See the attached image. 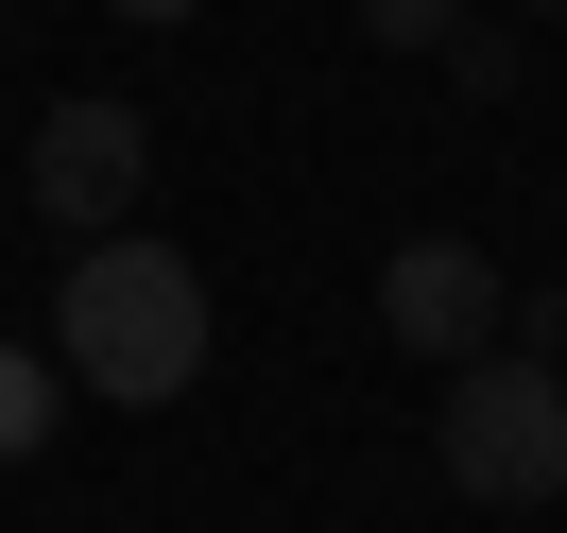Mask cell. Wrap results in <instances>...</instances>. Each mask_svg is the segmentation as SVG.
<instances>
[{"label": "cell", "mask_w": 567, "mask_h": 533, "mask_svg": "<svg viewBox=\"0 0 567 533\" xmlns=\"http://www.w3.org/2000/svg\"><path fill=\"white\" fill-rule=\"evenodd\" d=\"M52 379H86L104 413L189 396L207 379V276H189L173 242H138V224L70 242V276H52Z\"/></svg>", "instance_id": "cell-1"}, {"label": "cell", "mask_w": 567, "mask_h": 533, "mask_svg": "<svg viewBox=\"0 0 567 533\" xmlns=\"http://www.w3.org/2000/svg\"><path fill=\"white\" fill-rule=\"evenodd\" d=\"M430 464H447L482 516H533V499H567V361H447V413H430Z\"/></svg>", "instance_id": "cell-2"}, {"label": "cell", "mask_w": 567, "mask_h": 533, "mask_svg": "<svg viewBox=\"0 0 567 533\" xmlns=\"http://www.w3.org/2000/svg\"><path fill=\"white\" fill-rule=\"evenodd\" d=\"M498 293H516V276H498L482 242H447V224H430V242L379 258V345H413V361H482V345H498Z\"/></svg>", "instance_id": "cell-3"}, {"label": "cell", "mask_w": 567, "mask_h": 533, "mask_svg": "<svg viewBox=\"0 0 567 533\" xmlns=\"http://www.w3.org/2000/svg\"><path fill=\"white\" fill-rule=\"evenodd\" d=\"M138 173H155V121H138V104H52V121H35V207L70 224V242L138 224Z\"/></svg>", "instance_id": "cell-4"}, {"label": "cell", "mask_w": 567, "mask_h": 533, "mask_svg": "<svg viewBox=\"0 0 567 533\" xmlns=\"http://www.w3.org/2000/svg\"><path fill=\"white\" fill-rule=\"evenodd\" d=\"M35 448H52V361L0 345V464H35Z\"/></svg>", "instance_id": "cell-5"}, {"label": "cell", "mask_w": 567, "mask_h": 533, "mask_svg": "<svg viewBox=\"0 0 567 533\" xmlns=\"http://www.w3.org/2000/svg\"><path fill=\"white\" fill-rule=\"evenodd\" d=\"M344 18H361L379 52H447V35H464V0H344Z\"/></svg>", "instance_id": "cell-6"}, {"label": "cell", "mask_w": 567, "mask_h": 533, "mask_svg": "<svg viewBox=\"0 0 567 533\" xmlns=\"http://www.w3.org/2000/svg\"><path fill=\"white\" fill-rule=\"evenodd\" d=\"M121 18H138V35H173V18H207V0H121Z\"/></svg>", "instance_id": "cell-7"}, {"label": "cell", "mask_w": 567, "mask_h": 533, "mask_svg": "<svg viewBox=\"0 0 567 533\" xmlns=\"http://www.w3.org/2000/svg\"><path fill=\"white\" fill-rule=\"evenodd\" d=\"M550 35H567V0H550Z\"/></svg>", "instance_id": "cell-8"}]
</instances>
